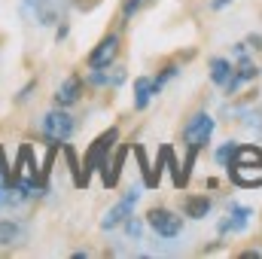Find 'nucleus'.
Returning a JSON list of instances; mask_svg holds the SVG:
<instances>
[{
	"label": "nucleus",
	"instance_id": "a211bd4d",
	"mask_svg": "<svg viewBox=\"0 0 262 259\" xmlns=\"http://www.w3.org/2000/svg\"><path fill=\"white\" fill-rule=\"evenodd\" d=\"M235 146H238V143H235V140H229V143H223V146L216 149V162H220L223 168H226V165H232V156H235Z\"/></svg>",
	"mask_w": 262,
	"mask_h": 259
},
{
	"label": "nucleus",
	"instance_id": "9b49d317",
	"mask_svg": "<svg viewBox=\"0 0 262 259\" xmlns=\"http://www.w3.org/2000/svg\"><path fill=\"white\" fill-rule=\"evenodd\" d=\"M89 82H95V85H119V82H125V70L122 67H92V73H89Z\"/></svg>",
	"mask_w": 262,
	"mask_h": 259
},
{
	"label": "nucleus",
	"instance_id": "ddd939ff",
	"mask_svg": "<svg viewBox=\"0 0 262 259\" xmlns=\"http://www.w3.org/2000/svg\"><path fill=\"white\" fill-rule=\"evenodd\" d=\"M156 92H159V89H156L152 76H137V79H134V107H137V110H146V104L152 101Z\"/></svg>",
	"mask_w": 262,
	"mask_h": 259
},
{
	"label": "nucleus",
	"instance_id": "f3484780",
	"mask_svg": "<svg viewBox=\"0 0 262 259\" xmlns=\"http://www.w3.org/2000/svg\"><path fill=\"white\" fill-rule=\"evenodd\" d=\"M232 171V180L238 183V186H244V189H253V186H262V174L256 177H250V174H244V168H229Z\"/></svg>",
	"mask_w": 262,
	"mask_h": 259
},
{
	"label": "nucleus",
	"instance_id": "4be33fe9",
	"mask_svg": "<svg viewBox=\"0 0 262 259\" xmlns=\"http://www.w3.org/2000/svg\"><path fill=\"white\" fill-rule=\"evenodd\" d=\"M226 3H232V0H213V3H210V6H213V9H223V6H226Z\"/></svg>",
	"mask_w": 262,
	"mask_h": 259
},
{
	"label": "nucleus",
	"instance_id": "423d86ee",
	"mask_svg": "<svg viewBox=\"0 0 262 259\" xmlns=\"http://www.w3.org/2000/svg\"><path fill=\"white\" fill-rule=\"evenodd\" d=\"M34 6V18L46 28L64 21V12H67V0H31Z\"/></svg>",
	"mask_w": 262,
	"mask_h": 259
},
{
	"label": "nucleus",
	"instance_id": "2eb2a0df",
	"mask_svg": "<svg viewBox=\"0 0 262 259\" xmlns=\"http://www.w3.org/2000/svg\"><path fill=\"white\" fill-rule=\"evenodd\" d=\"M21 238H25L21 223H15V220H0V247H12V244H18Z\"/></svg>",
	"mask_w": 262,
	"mask_h": 259
},
{
	"label": "nucleus",
	"instance_id": "9d476101",
	"mask_svg": "<svg viewBox=\"0 0 262 259\" xmlns=\"http://www.w3.org/2000/svg\"><path fill=\"white\" fill-rule=\"evenodd\" d=\"M79 92H82V79H79V76H67L64 82L58 85V92H55V104H58V107L76 104V101H79Z\"/></svg>",
	"mask_w": 262,
	"mask_h": 259
},
{
	"label": "nucleus",
	"instance_id": "f03ea898",
	"mask_svg": "<svg viewBox=\"0 0 262 259\" xmlns=\"http://www.w3.org/2000/svg\"><path fill=\"white\" fill-rule=\"evenodd\" d=\"M116 140H119V131L116 128H107L92 146H89V153H85V162H82V183H89V174L92 171H104L107 168V162H110V153H113V146H116Z\"/></svg>",
	"mask_w": 262,
	"mask_h": 259
},
{
	"label": "nucleus",
	"instance_id": "39448f33",
	"mask_svg": "<svg viewBox=\"0 0 262 259\" xmlns=\"http://www.w3.org/2000/svg\"><path fill=\"white\" fill-rule=\"evenodd\" d=\"M137 198H140V186H131L125 198L122 201H116L107 213H104V220H101V229H116V226H122L125 220L131 217V210H134V204H137Z\"/></svg>",
	"mask_w": 262,
	"mask_h": 259
},
{
	"label": "nucleus",
	"instance_id": "f257e3e1",
	"mask_svg": "<svg viewBox=\"0 0 262 259\" xmlns=\"http://www.w3.org/2000/svg\"><path fill=\"white\" fill-rule=\"evenodd\" d=\"M183 143L189 146V153H186V165H183V171H180V183L186 186V180H189V174H192V165H195V156L198 149L210 140V134H213V119L207 116V113H195L192 119H186V125H183Z\"/></svg>",
	"mask_w": 262,
	"mask_h": 259
},
{
	"label": "nucleus",
	"instance_id": "6e6552de",
	"mask_svg": "<svg viewBox=\"0 0 262 259\" xmlns=\"http://www.w3.org/2000/svg\"><path fill=\"white\" fill-rule=\"evenodd\" d=\"M229 168H244V171H262V149L256 143H238L232 165Z\"/></svg>",
	"mask_w": 262,
	"mask_h": 259
},
{
	"label": "nucleus",
	"instance_id": "7ed1b4c3",
	"mask_svg": "<svg viewBox=\"0 0 262 259\" xmlns=\"http://www.w3.org/2000/svg\"><path fill=\"white\" fill-rule=\"evenodd\" d=\"M146 223H149V229H152L159 238H177V235L183 232V220H180L174 210H168V207H152V210L146 213Z\"/></svg>",
	"mask_w": 262,
	"mask_h": 259
},
{
	"label": "nucleus",
	"instance_id": "1a4fd4ad",
	"mask_svg": "<svg viewBox=\"0 0 262 259\" xmlns=\"http://www.w3.org/2000/svg\"><path fill=\"white\" fill-rule=\"evenodd\" d=\"M116 55H119V37L116 34H110V37H104L95 49H92V55H89V67H107L116 61Z\"/></svg>",
	"mask_w": 262,
	"mask_h": 259
},
{
	"label": "nucleus",
	"instance_id": "412c9836",
	"mask_svg": "<svg viewBox=\"0 0 262 259\" xmlns=\"http://www.w3.org/2000/svg\"><path fill=\"white\" fill-rule=\"evenodd\" d=\"M6 198H9V180L0 174V207H6Z\"/></svg>",
	"mask_w": 262,
	"mask_h": 259
},
{
	"label": "nucleus",
	"instance_id": "f8f14e48",
	"mask_svg": "<svg viewBox=\"0 0 262 259\" xmlns=\"http://www.w3.org/2000/svg\"><path fill=\"white\" fill-rule=\"evenodd\" d=\"M232 76H235V64L229 58H210V79H213V85L229 89Z\"/></svg>",
	"mask_w": 262,
	"mask_h": 259
},
{
	"label": "nucleus",
	"instance_id": "20e7f679",
	"mask_svg": "<svg viewBox=\"0 0 262 259\" xmlns=\"http://www.w3.org/2000/svg\"><path fill=\"white\" fill-rule=\"evenodd\" d=\"M73 128H76V122H73V116H67L64 110H52V113L43 116V134H46V140H52V143L70 140Z\"/></svg>",
	"mask_w": 262,
	"mask_h": 259
},
{
	"label": "nucleus",
	"instance_id": "aec40b11",
	"mask_svg": "<svg viewBox=\"0 0 262 259\" xmlns=\"http://www.w3.org/2000/svg\"><path fill=\"white\" fill-rule=\"evenodd\" d=\"M146 3H149V0H125V6H122V15H125V18L137 15V12H140V9H143Z\"/></svg>",
	"mask_w": 262,
	"mask_h": 259
},
{
	"label": "nucleus",
	"instance_id": "4468645a",
	"mask_svg": "<svg viewBox=\"0 0 262 259\" xmlns=\"http://www.w3.org/2000/svg\"><path fill=\"white\" fill-rule=\"evenodd\" d=\"M183 213H186L189 220H201V217H207V213H210V198H207V195H186V201H183Z\"/></svg>",
	"mask_w": 262,
	"mask_h": 259
},
{
	"label": "nucleus",
	"instance_id": "0eeeda50",
	"mask_svg": "<svg viewBox=\"0 0 262 259\" xmlns=\"http://www.w3.org/2000/svg\"><path fill=\"white\" fill-rule=\"evenodd\" d=\"M250 217H253L250 207H244V204H229V210H226V217H223V223H220V235L244 232L247 223H250Z\"/></svg>",
	"mask_w": 262,
	"mask_h": 259
},
{
	"label": "nucleus",
	"instance_id": "dca6fc26",
	"mask_svg": "<svg viewBox=\"0 0 262 259\" xmlns=\"http://www.w3.org/2000/svg\"><path fill=\"white\" fill-rule=\"evenodd\" d=\"M125 153H128V149L122 146V149L107 162V168L101 171V174H104V186H116V183H119V174H122V165H125Z\"/></svg>",
	"mask_w": 262,
	"mask_h": 259
},
{
	"label": "nucleus",
	"instance_id": "6ab92c4d",
	"mask_svg": "<svg viewBox=\"0 0 262 259\" xmlns=\"http://www.w3.org/2000/svg\"><path fill=\"white\" fill-rule=\"evenodd\" d=\"M122 226H125V235H128V238H134V241H140V232H143V223H140L137 217H128V220H125Z\"/></svg>",
	"mask_w": 262,
	"mask_h": 259
}]
</instances>
